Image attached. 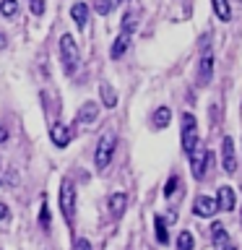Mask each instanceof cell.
<instances>
[{"label": "cell", "mask_w": 242, "mask_h": 250, "mask_svg": "<svg viewBox=\"0 0 242 250\" xmlns=\"http://www.w3.org/2000/svg\"><path fill=\"white\" fill-rule=\"evenodd\" d=\"M60 60H62V70L65 76H73L78 70V60H81V52H78V44L70 34L60 37Z\"/></svg>", "instance_id": "cell-1"}, {"label": "cell", "mask_w": 242, "mask_h": 250, "mask_svg": "<svg viewBox=\"0 0 242 250\" xmlns=\"http://www.w3.org/2000/svg\"><path fill=\"white\" fill-rule=\"evenodd\" d=\"M115 133H104V136L99 138L97 144V151H94V164H97V169H107L109 162H112V154H115Z\"/></svg>", "instance_id": "cell-2"}, {"label": "cell", "mask_w": 242, "mask_h": 250, "mask_svg": "<svg viewBox=\"0 0 242 250\" xmlns=\"http://www.w3.org/2000/svg\"><path fill=\"white\" fill-rule=\"evenodd\" d=\"M60 211L65 216V222L76 219V185L70 180H62L60 185Z\"/></svg>", "instance_id": "cell-3"}, {"label": "cell", "mask_w": 242, "mask_h": 250, "mask_svg": "<svg viewBox=\"0 0 242 250\" xmlns=\"http://www.w3.org/2000/svg\"><path fill=\"white\" fill-rule=\"evenodd\" d=\"M198 146V120L193 112H182V151L190 154Z\"/></svg>", "instance_id": "cell-4"}, {"label": "cell", "mask_w": 242, "mask_h": 250, "mask_svg": "<svg viewBox=\"0 0 242 250\" xmlns=\"http://www.w3.org/2000/svg\"><path fill=\"white\" fill-rule=\"evenodd\" d=\"M190 169H193V177L195 180H203V175H206V164L211 162V151L203 146H195L190 154Z\"/></svg>", "instance_id": "cell-5"}, {"label": "cell", "mask_w": 242, "mask_h": 250, "mask_svg": "<svg viewBox=\"0 0 242 250\" xmlns=\"http://www.w3.org/2000/svg\"><path fill=\"white\" fill-rule=\"evenodd\" d=\"M211 76H214V52H211L208 47H203V55H201V62H198V76H195V81H198V86H208Z\"/></svg>", "instance_id": "cell-6"}, {"label": "cell", "mask_w": 242, "mask_h": 250, "mask_svg": "<svg viewBox=\"0 0 242 250\" xmlns=\"http://www.w3.org/2000/svg\"><path fill=\"white\" fill-rule=\"evenodd\" d=\"M222 162H224L226 175H234V169H237V154H234V141L229 136L222 141Z\"/></svg>", "instance_id": "cell-7"}, {"label": "cell", "mask_w": 242, "mask_h": 250, "mask_svg": "<svg viewBox=\"0 0 242 250\" xmlns=\"http://www.w3.org/2000/svg\"><path fill=\"white\" fill-rule=\"evenodd\" d=\"M99 117V104L97 102H83L81 109H78V115H76V125H91L94 120Z\"/></svg>", "instance_id": "cell-8"}, {"label": "cell", "mask_w": 242, "mask_h": 250, "mask_svg": "<svg viewBox=\"0 0 242 250\" xmlns=\"http://www.w3.org/2000/svg\"><path fill=\"white\" fill-rule=\"evenodd\" d=\"M50 138H52V144L58 146V148H65V146L70 144V138H73V133L68 130V125L55 123L52 128H50Z\"/></svg>", "instance_id": "cell-9"}, {"label": "cell", "mask_w": 242, "mask_h": 250, "mask_svg": "<svg viewBox=\"0 0 242 250\" xmlns=\"http://www.w3.org/2000/svg\"><path fill=\"white\" fill-rule=\"evenodd\" d=\"M193 211H195V216H214V211H216V201L214 198H208V195H198L193 203Z\"/></svg>", "instance_id": "cell-10"}, {"label": "cell", "mask_w": 242, "mask_h": 250, "mask_svg": "<svg viewBox=\"0 0 242 250\" xmlns=\"http://www.w3.org/2000/svg\"><path fill=\"white\" fill-rule=\"evenodd\" d=\"M234 190L229 185H222L219 188V195H216V208H222V211H234Z\"/></svg>", "instance_id": "cell-11"}, {"label": "cell", "mask_w": 242, "mask_h": 250, "mask_svg": "<svg viewBox=\"0 0 242 250\" xmlns=\"http://www.w3.org/2000/svg\"><path fill=\"white\" fill-rule=\"evenodd\" d=\"M107 206H109V211H112L115 219H120L125 214V208H128V195H125V193H112Z\"/></svg>", "instance_id": "cell-12"}, {"label": "cell", "mask_w": 242, "mask_h": 250, "mask_svg": "<svg viewBox=\"0 0 242 250\" xmlns=\"http://www.w3.org/2000/svg\"><path fill=\"white\" fill-rule=\"evenodd\" d=\"M130 47V34H125V31H120V37L112 42V50H109V58L112 60H120L122 55H125V50Z\"/></svg>", "instance_id": "cell-13"}, {"label": "cell", "mask_w": 242, "mask_h": 250, "mask_svg": "<svg viewBox=\"0 0 242 250\" xmlns=\"http://www.w3.org/2000/svg\"><path fill=\"white\" fill-rule=\"evenodd\" d=\"M169 120H172V109L167 107V104H161V107H156L154 109V115H151V123H154V128H167L169 125Z\"/></svg>", "instance_id": "cell-14"}, {"label": "cell", "mask_w": 242, "mask_h": 250, "mask_svg": "<svg viewBox=\"0 0 242 250\" xmlns=\"http://www.w3.org/2000/svg\"><path fill=\"white\" fill-rule=\"evenodd\" d=\"M70 16H73V21H76L78 29H86V21H89V5H86V3H73Z\"/></svg>", "instance_id": "cell-15"}, {"label": "cell", "mask_w": 242, "mask_h": 250, "mask_svg": "<svg viewBox=\"0 0 242 250\" xmlns=\"http://www.w3.org/2000/svg\"><path fill=\"white\" fill-rule=\"evenodd\" d=\"M99 97H101V104H104L107 109L117 107V91L109 83H99Z\"/></svg>", "instance_id": "cell-16"}, {"label": "cell", "mask_w": 242, "mask_h": 250, "mask_svg": "<svg viewBox=\"0 0 242 250\" xmlns=\"http://www.w3.org/2000/svg\"><path fill=\"white\" fill-rule=\"evenodd\" d=\"M138 16H141V11L138 8H133V11H128L122 16V23H120V29L125 31V34H133L136 31V26H138Z\"/></svg>", "instance_id": "cell-17"}, {"label": "cell", "mask_w": 242, "mask_h": 250, "mask_svg": "<svg viewBox=\"0 0 242 250\" xmlns=\"http://www.w3.org/2000/svg\"><path fill=\"white\" fill-rule=\"evenodd\" d=\"M214 5V13L219 21H229L232 19V8H229V0H211Z\"/></svg>", "instance_id": "cell-18"}, {"label": "cell", "mask_w": 242, "mask_h": 250, "mask_svg": "<svg viewBox=\"0 0 242 250\" xmlns=\"http://www.w3.org/2000/svg\"><path fill=\"white\" fill-rule=\"evenodd\" d=\"M211 240H214V245L219 248V245H224L226 240H229V234H226V229H224V224L222 222H214V227H211Z\"/></svg>", "instance_id": "cell-19"}, {"label": "cell", "mask_w": 242, "mask_h": 250, "mask_svg": "<svg viewBox=\"0 0 242 250\" xmlns=\"http://www.w3.org/2000/svg\"><path fill=\"white\" fill-rule=\"evenodd\" d=\"M0 13H3L5 19H13V16L19 13V0H0Z\"/></svg>", "instance_id": "cell-20"}, {"label": "cell", "mask_w": 242, "mask_h": 250, "mask_svg": "<svg viewBox=\"0 0 242 250\" xmlns=\"http://www.w3.org/2000/svg\"><path fill=\"white\" fill-rule=\"evenodd\" d=\"M154 224H156V240H159L161 245H167V242H169V234H167V224H164V219L156 216Z\"/></svg>", "instance_id": "cell-21"}, {"label": "cell", "mask_w": 242, "mask_h": 250, "mask_svg": "<svg viewBox=\"0 0 242 250\" xmlns=\"http://www.w3.org/2000/svg\"><path fill=\"white\" fill-rule=\"evenodd\" d=\"M195 245V240H193V234L190 232H180V237H177V250H193Z\"/></svg>", "instance_id": "cell-22"}, {"label": "cell", "mask_w": 242, "mask_h": 250, "mask_svg": "<svg viewBox=\"0 0 242 250\" xmlns=\"http://www.w3.org/2000/svg\"><path fill=\"white\" fill-rule=\"evenodd\" d=\"M50 222H52V216H50V208H47V203H44L42 211H39V227H42V229H47V227H50Z\"/></svg>", "instance_id": "cell-23"}, {"label": "cell", "mask_w": 242, "mask_h": 250, "mask_svg": "<svg viewBox=\"0 0 242 250\" xmlns=\"http://www.w3.org/2000/svg\"><path fill=\"white\" fill-rule=\"evenodd\" d=\"M177 188H180V177H177V175H172V177L167 180V188H164V195H172V193L177 190Z\"/></svg>", "instance_id": "cell-24"}, {"label": "cell", "mask_w": 242, "mask_h": 250, "mask_svg": "<svg viewBox=\"0 0 242 250\" xmlns=\"http://www.w3.org/2000/svg\"><path fill=\"white\" fill-rule=\"evenodd\" d=\"M29 11L34 16H42L44 13V0H29Z\"/></svg>", "instance_id": "cell-25"}, {"label": "cell", "mask_w": 242, "mask_h": 250, "mask_svg": "<svg viewBox=\"0 0 242 250\" xmlns=\"http://www.w3.org/2000/svg\"><path fill=\"white\" fill-rule=\"evenodd\" d=\"M112 8H115L112 0H99V3H97V11H99L101 16H107L109 11H112Z\"/></svg>", "instance_id": "cell-26"}, {"label": "cell", "mask_w": 242, "mask_h": 250, "mask_svg": "<svg viewBox=\"0 0 242 250\" xmlns=\"http://www.w3.org/2000/svg\"><path fill=\"white\" fill-rule=\"evenodd\" d=\"M76 250H91V242H89V240H83V237H81V240H76Z\"/></svg>", "instance_id": "cell-27"}, {"label": "cell", "mask_w": 242, "mask_h": 250, "mask_svg": "<svg viewBox=\"0 0 242 250\" xmlns=\"http://www.w3.org/2000/svg\"><path fill=\"white\" fill-rule=\"evenodd\" d=\"M216 250H237V245H234V242H232V240H226V242H224V245H219Z\"/></svg>", "instance_id": "cell-28"}, {"label": "cell", "mask_w": 242, "mask_h": 250, "mask_svg": "<svg viewBox=\"0 0 242 250\" xmlns=\"http://www.w3.org/2000/svg\"><path fill=\"white\" fill-rule=\"evenodd\" d=\"M8 136H11V133H8V128H5V125H0V144H5Z\"/></svg>", "instance_id": "cell-29"}, {"label": "cell", "mask_w": 242, "mask_h": 250, "mask_svg": "<svg viewBox=\"0 0 242 250\" xmlns=\"http://www.w3.org/2000/svg\"><path fill=\"white\" fill-rule=\"evenodd\" d=\"M8 216V206H5V203H0V219H5Z\"/></svg>", "instance_id": "cell-30"}, {"label": "cell", "mask_w": 242, "mask_h": 250, "mask_svg": "<svg viewBox=\"0 0 242 250\" xmlns=\"http://www.w3.org/2000/svg\"><path fill=\"white\" fill-rule=\"evenodd\" d=\"M112 3H115V5H117V3H120V0H112Z\"/></svg>", "instance_id": "cell-31"}, {"label": "cell", "mask_w": 242, "mask_h": 250, "mask_svg": "<svg viewBox=\"0 0 242 250\" xmlns=\"http://www.w3.org/2000/svg\"><path fill=\"white\" fill-rule=\"evenodd\" d=\"M0 188H3V180H0Z\"/></svg>", "instance_id": "cell-32"}]
</instances>
